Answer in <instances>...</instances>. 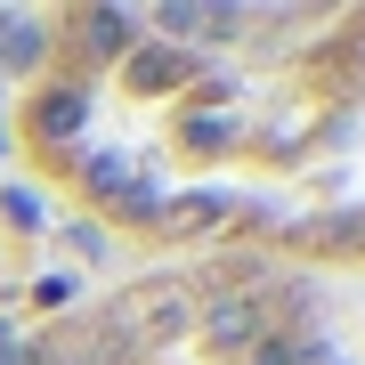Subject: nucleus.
I'll return each mask as SVG.
<instances>
[{"instance_id": "2", "label": "nucleus", "mask_w": 365, "mask_h": 365, "mask_svg": "<svg viewBox=\"0 0 365 365\" xmlns=\"http://www.w3.org/2000/svg\"><path fill=\"white\" fill-rule=\"evenodd\" d=\"M0 365H357V349L309 276L155 260L146 276L66 300Z\"/></svg>"}, {"instance_id": "1", "label": "nucleus", "mask_w": 365, "mask_h": 365, "mask_svg": "<svg viewBox=\"0 0 365 365\" xmlns=\"http://www.w3.org/2000/svg\"><path fill=\"white\" fill-rule=\"evenodd\" d=\"M16 146L138 252L365 276V9H57Z\"/></svg>"}]
</instances>
